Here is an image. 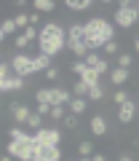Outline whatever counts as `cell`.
Wrapping results in <instances>:
<instances>
[{
  "instance_id": "obj_1",
  "label": "cell",
  "mask_w": 139,
  "mask_h": 161,
  "mask_svg": "<svg viewBox=\"0 0 139 161\" xmlns=\"http://www.w3.org/2000/svg\"><path fill=\"white\" fill-rule=\"evenodd\" d=\"M8 134H11V140H8L6 153L13 156V158H19V161H35V150H38V140H35V134L22 132L19 126H13Z\"/></svg>"
},
{
  "instance_id": "obj_2",
  "label": "cell",
  "mask_w": 139,
  "mask_h": 161,
  "mask_svg": "<svg viewBox=\"0 0 139 161\" xmlns=\"http://www.w3.org/2000/svg\"><path fill=\"white\" fill-rule=\"evenodd\" d=\"M38 43H40V54L46 57H56L59 51L64 48L67 43V32L62 30V24H43L40 27V35H38Z\"/></svg>"
},
{
  "instance_id": "obj_3",
  "label": "cell",
  "mask_w": 139,
  "mask_h": 161,
  "mask_svg": "<svg viewBox=\"0 0 139 161\" xmlns=\"http://www.w3.org/2000/svg\"><path fill=\"white\" fill-rule=\"evenodd\" d=\"M110 40H115V27H110L107 19H88L86 22V43L88 48H104Z\"/></svg>"
},
{
  "instance_id": "obj_4",
  "label": "cell",
  "mask_w": 139,
  "mask_h": 161,
  "mask_svg": "<svg viewBox=\"0 0 139 161\" xmlns=\"http://www.w3.org/2000/svg\"><path fill=\"white\" fill-rule=\"evenodd\" d=\"M13 67V73L19 75V78H27V75L32 73H46L48 67H51V57H46V54H40V57H27V54H16V57L8 59Z\"/></svg>"
},
{
  "instance_id": "obj_5",
  "label": "cell",
  "mask_w": 139,
  "mask_h": 161,
  "mask_svg": "<svg viewBox=\"0 0 139 161\" xmlns=\"http://www.w3.org/2000/svg\"><path fill=\"white\" fill-rule=\"evenodd\" d=\"M67 46H70V51L75 54L78 59H86L88 54H91V48H88V43H86V24H70Z\"/></svg>"
},
{
  "instance_id": "obj_6",
  "label": "cell",
  "mask_w": 139,
  "mask_h": 161,
  "mask_svg": "<svg viewBox=\"0 0 139 161\" xmlns=\"http://www.w3.org/2000/svg\"><path fill=\"white\" fill-rule=\"evenodd\" d=\"M35 97H38V102H43V105H51V108H64V105H70L72 99H75V94L67 92V89H40Z\"/></svg>"
},
{
  "instance_id": "obj_7",
  "label": "cell",
  "mask_w": 139,
  "mask_h": 161,
  "mask_svg": "<svg viewBox=\"0 0 139 161\" xmlns=\"http://www.w3.org/2000/svg\"><path fill=\"white\" fill-rule=\"evenodd\" d=\"M136 22H139L136 6L128 3V0H121V3H118V11H115V24L118 27H134Z\"/></svg>"
},
{
  "instance_id": "obj_8",
  "label": "cell",
  "mask_w": 139,
  "mask_h": 161,
  "mask_svg": "<svg viewBox=\"0 0 139 161\" xmlns=\"http://www.w3.org/2000/svg\"><path fill=\"white\" fill-rule=\"evenodd\" d=\"M35 161H62L59 145H38V150H35Z\"/></svg>"
},
{
  "instance_id": "obj_9",
  "label": "cell",
  "mask_w": 139,
  "mask_h": 161,
  "mask_svg": "<svg viewBox=\"0 0 139 161\" xmlns=\"http://www.w3.org/2000/svg\"><path fill=\"white\" fill-rule=\"evenodd\" d=\"M59 137H62V134H59L54 126L35 132V140H38V145H59Z\"/></svg>"
},
{
  "instance_id": "obj_10",
  "label": "cell",
  "mask_w": 139,
  "mask_h": 161,
  "mask_svg": "<svg viewBox=\"0 0 139 161\" xmlns=\"http://www.w3.org/2000/svg\"><path fill=\"white\" fill-rule=\"evenodd\" d=\"M83 62H86V64H88V67H91V70H96L99 75L110 73V64H107V59H102V57H99L96 51H91V54H88L86 59H83Z\"/></svg>"
},
{
  "instance_id": "obj_11",
  "label": "cell",
  "mask_w": 139,
  "mask_h": 161,
  "mask_svg": "<svg viewBox=\"0 0 139 161\" xmlns=\"http://www.w3.org/2000/svg\"><path fill=\"white\" fill-rule=\"evenodd\" d=\"M134 115H136V102H134V99H128V102H123L121 108H118V121H121V124H131Z\"/></svg>"
},
{
  "instance_id": "obj_12",
  "label": "cell",
  "mask_w": 139,
  "mask_h": 161,
  "mask_svg": "<svg viewBox=\"0 0 139 161\" xmlns=\"http://www.w3.org/2000/svg\"><path fill=\"white\" fill-rule=\"evenodd\" d=\"M11 113H13V121H16V126H22V124H27V121H29L32 110H29L27 105H19V102H13V105H11Z\"/></svg>"
},
{
  "instance_id": "obj_13",
  "label": "cell",
  "mask_w": 139,
  "mask_h": 161,
  "mask_svg": "<svg viewBox=\"0 0 139 161\" xmlns=\"http://www.w3.org/2000/svg\"><path fill=\"white\" fill-rule=\"evenodd\" d=\"M38 35H40V30H35V27H27L22 35H16V40H13V43H16V48H24V46L29 43V40H35Z\"/></svg>"
},
{
  "instance_id": "obj_14",
  "label": "cell",
  "mask_w": 139,
  "mask_h": 161,
  "mask_svg": "<svg viewBox=\"0 0 139 161\" xmlns=\"http://www.w3.org/2000/svg\"><path fill=\"white\" fill-rule=\"evenodd\" d=\"M22 86H24V78H19V75H11V78L0 80V92H19Z\"/></svg>"
},
{
  "instance_id": "obj_15",
  "label": "cell",
  "mask_w": 139,
  "mask_h": 161,
  "mask_svg": "<svg viewBox=\"0 0 139 161\" xmlns=\"http://www.w3.org/2000/svg\"><path fill=\"white\" fill-rule=\"evenodd\" d=\"M91 134H96V137H102V134H107V121H104L102 113H96L91 118Z\"/></svg>"
},
{
  "instance_id": "obj_16",
  "label": "cell",
  "mask_w": 139,
  "mask_h": 161,
  "mask_svg": "<svg viewBox=\"0 0 139 161\" xmlns=\"http://www.w3.org/2000/svg\"><path fill=\"white\" fill-rule=\"evenodd\" d=\"M110 80L115 83V86L126 83V80H128V70H126V67H115V70H110Z\"/></svg>"
},
{
  "instance_id": "obj_17",
  "label": "cell",
  "mask_w": 139,
  "mask_h": 161,
  "mask_svg": "<svg viewBox=\"0 0 139 161\" xmlns=\"http://www.w3.org/2000/svg\"><path fill=\"white\" fill-rule=\"evenodd\" d=\"M70 113H72V115H80V113H86V99L75 97L72 102H70Z\"/></svg>"
},
{
  "instance_id": "obj_18",
  "label": "cell",
  "mask_w": 139,
  "mask_h": 161,
  "mask_svg": "<svg viewBox=\"0 0 139 161\" xmlns=\"http://www.w3.org/2000/svg\"><path fill=\"white\" fill-rule=\"evenodd\" d=\"M91 6H94L91 0H67L70 11H83V8H91Z\"/></svg>"
},
{
  "instance_id": "obj_19",
  "label": "cell",
  "mask_w": 139,
  "mask_h": 161,
  "mask_svg": "<svg viewBox=\"0 0 139 161\" xmlns=\"http://www.w3.org/2000/svg\"><path fill=\"white\" fill-rule=\"evenodd\" d=\"M32 6L38 8L40 14H48V11H54V8H56V3H54V0H35Z\"/></svg>"
},
{
  "instance_id": "obj_20",
  "label": "cell",
  "mask_w": 139,
  "mask_h": 161,
  "mask_svg": "<svg viewBox=\"0 0 139 161\" xmlns=\"http://www.w3.org/2000/svg\"><path fill=\"white\" fill-rule=\"evenodd\" d=\"M13 30H19V27H16V22H13V19H6V22H3V27H0V40L8 38Z\"/></svg>"
},
{
  "instance_id": "obj_21",
  "label": "cell",
  "mask_w": 139,
  "mask_h": 161,
  "mask_svg": "<svg viewBox=\"0 0 139 161\" xmlns=\"http://www.w3.org/2000/svg\"><path fill=\"white\" fill-rule=\"evenodd\" d=\"M27 126L32 129V132H40V129H43V115L32 113V115H29V121H27Z\"/></svg>"
},
{
  "instance_id": "obj_22",
  "label": "cell",
  "mask_w": 139,
  "mask_h": 161,
  "mask_svg": "<svg viewBox=\"0 0 139 161\" xmlns=\"http://www.w3.org/2000/svg\"><path fill=\"white\" fill-rule=\"evenodd\" d=\"M88 92H91V89H88L83 80H78L75 86H72V94H75V97H80V99H86V97H88Z\"/></svg>"
},
{
  "instance_id": "obj_23",
  "label": "cell",
  "mask_w": 139,
  "mask_h": 161,
  "mask_svg": "<svg viewBox=\"0 0 139 161\" xmlns=\"http://www.w3.org/2000/svg\"><path fill=\"white\" fill-rule=\"evenodd\" d=\"M11 75H16V73H13V67H11V62H3V64H0V80L11 78Z\"/></svg>"
},
{
  "instance_id": "obj_24",
  "label": "cell",
  "mask_w": 139,
  "mask_h": 161,
  "mask_svg": "<svg viewBox=\"0 0 139 161\" xmlns=\"http://www.w3.org/2000/svg\"><path fill=\"white\" fill-rule=\"evenodd\" d=\"M13 22H16V27H24V30H27V27H29V14H16Z\"/></svg>"
},
{
  "instance_id": "obj_25",
  "label": "cell",
  "mask_w": 139,
  "mask_h": 161,
  "mask_svg": "<svg viewBox=\"0 0 139 161\" xmlns=\"http://www.w3.org/2000/svg\"><path fill=\"white\" fill-rule=\"evenodd\" d=\"M118 67H131V54H118Z\"/></svg>"
},
{
  "instance_id": "obj_26",
  "label": "cell",
  "mask_w": 139,
  "mask_h": 161,
  "mask_svg": "<svg viewBox=\"0 0 139 161\" xmlns=\"http://www.w3.org/2000/svg\"><path fill=\"white\" fill-rule=\"evenodd\" d=\"M78 153H80V156H91L94 153V145L91 142H80V145H78Z\"/></svg>"
},
{
  "instance_id": "obj_27",
  "label": "cell",
  "mask_w": 139,
  "mask_h": 161,
  "mask_svg": "<svg viewBox=\"0 0 139 161\" xmlns=\"http://www.w3.org/2000/svg\"><path fill=\"white\" fill-rule=\"evenodd\" d=\"M48 118H54V121L67 118V115H64V108H51V115H48Z\"/></svg>"
},
{
  "instance_id": "obj_28",
  "label": "cell",
  "mask_w": 139,
  "mask_h": 161,
  "mask_svg": "<svg viewBox=\"0 0 139 161\" xmlns=\"http://www.w3.org/2000/svg\"><path fill=\"white\" fill-rule=\"evenodd\" d=\"M104 51L110 54V57H118V54H121V51H118V43H115V40H110V43L104 46Z\"/></svg>"
},
{
  "instance_id": "obj_29",
  "label": "cell",
  "mask_w": 139,
  "mask_h": 161,
  "mask_svg": "<svg viewBox=\"0 0 139 161\" xmlns=\"http://www.w3.org/2000/svg\"><path fill=\"white\" fill-rule=\"evenodd\" d=\"M102 97H104V89H102V86H96V89L88 92V99H102Z\"/></svg>"
},
{
  "instance_id": "obj_30",
  "label": "cell",
  "mask_w": 139,
  "mask_h": 161,
  "mask_svg": "<svg viewBox=\"0 0 139 161\" xmlns=\"http://www.w3.org/2000/svg\"><path fill=\"white\" fill-rule=\"evenodd\" d=\"M112 99H115L118 105H123V102H128V99H131V97H128V94H126V92H123V89H121V92H115V97H112Z\"/></svg>"
},
{
  "instance_id": "obj_31",
  "label": "cell",
  "mask_w": 139,
  "mask_h": 161,
  "mask_svg": "<svg viewBox=\"0 0 139 161\" xmlns=\"http://www.w3.org/2000/svg\"><path fill=\"white\" fill-rule=\"evenodd\" d=\"M38 115H51V105H43V102H38V110H35Z\"/></svg>"
},
{
  "instance_id": "obj_32",
  "label": "cell",
  "mask_w": 139,
  "mask_h": 161,
  "mask_svg": "<svg viewBox=\"0 0 139 161\" xmlns=\"http://www.w3.org/2000/svg\"><path fill=\"white\" fill-rule=\"evenodd\" d=\"M64 124H67V129H75V126H78V115H72V113H70L67 118H64Z\"/></svg>"
},
{
  "instance_id": "obj_33",
  "label": "cell",
  "mask_w": 139,
  "mask_h": 161,
  "mask_svg": "<svg viewBox=\"0 0 139 161\" xmlns=\"http://www.w3.org/2000/svg\"><path fill=\"white\" fill-rule=\"evenodd\" d=\"M46 78L56 80V78H59V70H56V67H48V70H46Z\"/></svg>"
},
{
  "instance_id": "obj_34",
  "label": "cell",
  "mask_w": 139,
  "mask_h": 161,
  "mask_svg": "<svg viewBox=\"0 0 139 161\" xmlns=\"http://www.w3.org/2000/svg\"><path fill=\"white\" fill-rule=\"evenodd\" d=\"M118 161H134V158H131L128 153H123V156H118Z\"/></svg>"
},
{
  "instance_id": "obj_35",
  "label": "cell",
  "mask_w": 139,
  "mask_h": 161,
  "mask_svg": "<svg viewBox=\"0 0 139 161\" xmlns=\"http://www.w3.org/2000/svg\"><path fill=\"white\" fill-rule=\"evenodd\" d=\"M91 161H107L104 156H91Z\"/></svg>"
},
{
  "instance_id": "obj_36",
  "label": "cell",
  "mask_w": 139,
  "mask_h": 161,
  "mask_svg": "<svg viewBox=\"0 0 139 161\" xmlns=\"http://www.w3.org/2000/svg\"><path fill=\"white\" fill-rule=\"evenodd\" d=\"M134 48H136V51H139V35H136V38H134Z\"/></svg>"
},
{
  "instance_id": "obj_37",
  "label": "cell",
  "mask_w": 139,
  "mask_h": 161,
  "mask_svg": "<svg viewBox=\"0 0 139 161\" xmlns=\"http://www.w3.org/2000/svg\"><path fill=\"white\" fill-rule=\"evenodd\" d=\"M0 161H13V156H8V153H6V156H3V158H0Z\"/></svg>"
},
{
  "instance_id": "obj_38",
  "label": "cell",
  "mask_w": 139,
  "mask_h": 161,
  "mask_svg": "<svg viewBox=\"0 0 139 161\" xmlns=\"http://www.w3.org/2000/svg\"><path fill=\"white\" fill-rule=\"evenodd\" d=\"M78 161H91V156H80V158H78Z\"/></svg>"
},
{
  "instance_id": "obj_39",
  "label": "cell",
  "mask_w": 139,
  "mask_h": 161,
  "mask_svg": "<svg viewBox=\"0 0 139 161\" xmlns=\"http://www.w3.org/2000/svg\"><path fill=\"white\" fill-rule=\"evenodd\" d=\"M134 6H136V11H139V3H134Z\"/></svg>"
},
{
  "instance_id": "obj_40",
  "label": "cell",
  "mask_w": 139,
  "mask_h": 161,
  "mask_svg": "<svg viewBox=\"0 0 139 161\" xmlns=\"http://www.w3.org/2000/svg\"><path fill=\"white\" fill-rule=\"evenodd\" d=\"M67 161H70V158H67Z\"/></svg>"
}]
</instances>
